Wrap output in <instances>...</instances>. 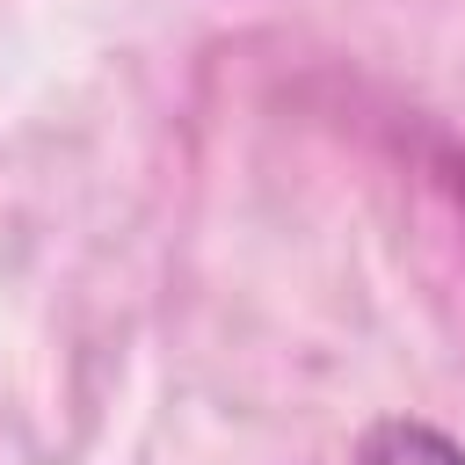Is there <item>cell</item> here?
I'll use <instances>...</instances> for the list:
<instances>
[{
    "label": "cell",
    "instance_id": "obj_1",
    "mask_svg": "<svg viewBox=\"0 0 465 465\" xmlns=\"http://www.w3.org/2000/svg\"><path fill=\"white\" fill-rule=\"evenodd\" d=\"M349 465H465V450L443 436V429H429V421H407V414H392V421H378V429H363V443L349 450Z\"/></svg>",
    "mask_w": 465,
    "mask_h": 465
}]
</instances>
